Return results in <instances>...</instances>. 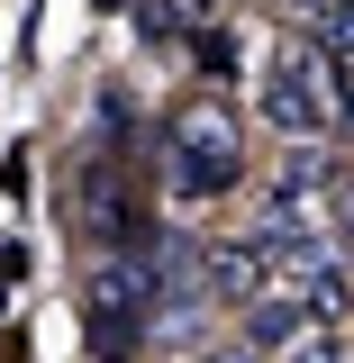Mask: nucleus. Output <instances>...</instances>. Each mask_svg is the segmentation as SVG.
I'll return each mask as SVG.
<instances>
[{"mask_svg":"<svg viewBox=\"0 0 354 363\" xmlns=\"http://www.w3.org/2000/svg\"><path fill=\"white\" fill-rule=\"evenodd\" d=\"M264 118L282 136H300V145H318L336 118H354V91L336 73V45L327 37H282V55L264 73Z\"/></svg>","mask_w":354,"mask_h":363,"instance_id":"f257e3e1","label":"nucleus"},{"mask_svg":"<svg viewBox=\"0 0 354 363\" xmlns=\"http://www.w3.org/2000/svg\"><path fill=\"white\" fill-rule=\"evenodd\" d=\"M164 173H173L182 200H219V191H236V118H227L219 100L182 109L173 128H164Z\"/></svg>","mask_w":354,"mask_h":363,"instance_id":"f03ea898","label":"nucleus"},{"mask_svg":"<svg viewBox=\"0 0 354 363\" xmlns=\"http://www.w3.org/2000/svg\"><path fill=\"white\" fill-rule=\"evenodd\" d=\"M91 300V327H100V345H128L136 327H145V309H155V255H100L82 281Z\"/></svg>","mask_w":354,"mask_h":363,"instance_id":"7ed1b4c3","label":"nucleus"},{"mask_svg":"<svg viewBox=\"0 0 354 363\" xmlns=\"http://www.w3.org/2000/svg\"><path fill=\"white\" fill-rule=\"evenodd\" d=\"M318 318H309V300H300V291H291V300H255V318H245V345H291V336H309Z\"/></svg>","mask_w":354,"mask_h":363,"instance_id":"20e7f679","label":"nucleus"},{"mask_svg":"<svg viewBox=\"0 0 354 363\" xmlns=\"http://www.w3.org/2000/svg\"><path fill=\"white\" fill-rule=\"evenodd\" d=\"M282 363H345V336H336V327L318 318L309 336H291V345H282Z\"/></svg>","mask_w":354,"mask_h":363,"instance_id":"39448f33","label":"nucleus"},{"mask_svg":"<svg viewBox=\"0 0 354 363\" xmlns=\"http://www.w3.org/2000/svg\"><path fill=\"white\" fill-rule=\"evenodd\" d=\"M318 28H327V45H336V55H354V0H336V9H318Z\"/></svg>","mask_w":354,"mask_h":363,"instance_id":"423d86ee","label":"nucleus"}]
</instances>
